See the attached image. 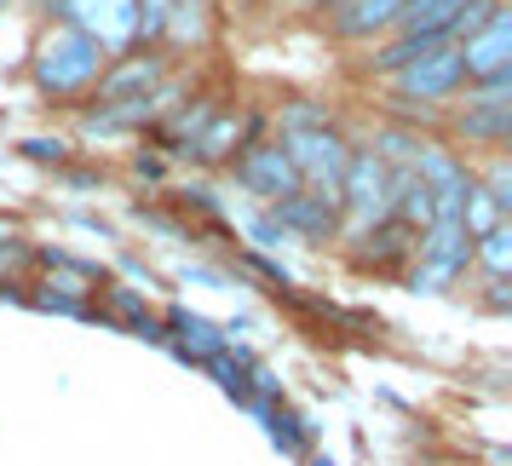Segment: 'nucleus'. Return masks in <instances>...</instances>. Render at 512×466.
Segmentation results:
<instances>
[{
	"instance_id": "nucleus-5",
	"label": "nucleus",
	"mask_w": 512,
	"mask_h": 466,
	"mask_svg": "<svg viewBox=\"0 0 512 466\" xmlns=\"http://www.w3.org/2000/svg\"><path fill=\"white\" fill-rule=\"evenodd\" d=\"M236 179L254 190V196H265V202H282V196L300 190V173H294V162H288L282 144H248V150L236 156Z\"/></svg>"
},
{
	"instance_id": "nucleus-11",
	"label": "nucleus",
	"mask_w": 512,
	"mask_h": 466,
	"mask_svg": "<svg viewBox=\"0 0 512 466\" xmlns=\"http://www.w3.org/2000/svg\"><path fill=\"white\" fill-rule=\"evenodd\" d=\"M277 219H282V231H300L305 242H328L340 208H328L323 196H311V190H294V196H282L277 202Z\"/></svg>"
},
{
	"instance_id": "nucleus-9",
	"label": "nucleus",
	"mask_w": 512,
	"mask_h": 466,
	"mask_svg": "<svg viewBox=\"0 0 512 466\" xmlns=\"http://www.w3.org/2000/svg\"><path fill=\"white\" fill-rule=\"evenodd\" d=\"M162 81V58H127V64H116L110 75H98V104H133V98H144L150 87Z\"/></svg>"
},
{
	"instance_id": "nucleus-13",
	"label": "nucleus",
	"mask_w": 512,
	"mask_h": 466,
	"mask_svg": "<svg viewBox=\"0 0 512 466\" xmlns=\"http://www.w3.org/2000/svg\"><path fill=\"white\" fill-rule=\"evenodd\" d=\"M403 18V0H340V18L334 29L340 35H374V29H386Z\"/></svg>"
},
{
	"instance_id": "nucleus-7",
	"label": "nucleus",
	"mask_w": 512,
	"mask_h": 466,
	"mask_svg": "<svg viewBox=\"0 0 512 466\" xmlns=\"http://www.w3.org/2000/svg\"><path fill=\"white\" fill-rule=\"evenodd\" d=\"M507 58H512V18L507 12H495L478 35H466L461 70L478 75V81H507Z\"/></svg>"
},
{
	"instance_id": "nucleus-15",
	"label": "nucleus",
	"mask_w": 512,
	"mask_h": 466,
	"mask_svg": "<svg viewBox=\"0 0 512 466\" xmlns=\"http://www.w3.org/2000/svg\"><path fill=\"white\" fill-rule=\"evenodd\" d=\"M478 242H484L489 277H507V265H512V231H507V225H495V231H484Z\"/></svg>"
},
{
	"instance_id": "nucleus-2",
	"label": "nucleus",
	"mask_w": 512,
	"mask_h": 466,
	"mask_svg": "<svg viewBox=\"0 0 512 466\" xmlns=\"http://www.w3.org/2000/svg\"><path fill=\"white\" fill-rule=\"evenodd\" d=\"M282 150H288L294 173L311 185V196H323L328 208H340V179H346V162H351L340 133L328 121L323 127H282Z\"/></svg>"
},
{
	"instance_id": "nucleus-4",
	"label": "nucleus",
	"mask_w": 512,
	"mask_h": 466,
	"mask_svg": "<svg viewBox=\"0 0 512 466\" xmlns=\"http://www.w3.org/2000/svg\"><path fill=\"white\" fill-rule=\"evenodd\" d=\"M340 202H351L357 219H392V173H386V162H380L374 150H363V156L346 162Z\"/></svg>"
},
{
	"instance_id": "nucleus-10",
	"label": "nucleus",
	"mask_w": 512,
	"mask_h": 466,
	"mask_svg": "<svg viewBox=\"0 0 512 466\" xmlns=\"http://www.w3.org/2000/svg\"><path fill=\"white\" fill-rule=\"evenodd\" d=\"M409 248H415V225H403V219H380V225H369L363 231V248H357V265L363 271H392L397 259H409Z\"/></svg>"
},
{
	"instance_id": "nucleus-3",
	"label": "nucleus",
	"mask_w": 512,
	"mask_h": 466,
	"mask_svg": "<svg viewBox=\"0 0 512 466\" xmlns=\"http://www.w3.org/2000/svg\"><path fill=\"white\" fill-rule=\"evenodd\" d=\"M426 225H432V231L420 236L426 265L415 271V294H438L443 282H455L466 265H472V231H466L461 213H432Z\"/></svg>"
},
{
	"instance_id": "nucleus-1",
	"label": "nucleus",
	"mask_w": 512,
	"mask_h": 466,
	"mask_svg": "<svg viewBox=\"0 0 512 466\" xmlns=\"http://www.w3.org/2000/svg\"><path fill=\"white\" fill-rule=\"evenodd\" d=\"M104 64H110V52L98 47L93 35H81L75 24L52 29L47 41L35 47V81H41V93H52V98H70V93H81V87H93L98 75H104Z\"/></svg>"
},
{
	"instance_id": "nucleus-12",
	"label": "nucleus",
	"mask_w": 512,
	"mask_h": 466,
	"mask_svg": "<svg viewBox=\"0 0 512 466\" xmlns=\"http://www.w3.org/2000/svg\"><path fill=\"white\" fill-rule=\"evenodd\" d=\"M162 328H173V334H179V357H190V363H208V357H219V351H225V334H219L208 317L185 311V305H173Z\"/></svg>"
},
{
	"instance_id": "nucleus-8",
	"label": "nucleus",
	"mask_w": 512,
	"mask_h": 466,
	"mask_svg": "<svg viewBox=\"0 0 512 466\" xmlns=\"http://www.w3.org/2000/svg\"><path fill=\"white\" fill-rule=\"evenodd\" d=\"M461 133L466 139H484V144H501L512 133V104H507V81H489L484 93L466 104L461 116Z\"/></svg>"
},
{
	"instance_id": "nucleus-16",
	"label": "nucleus",
	"mask_w": 512,
	"mask_h": 466,
	"mask_svg": "<svg viewBox=\"0 0 512 466\" xmlns=\"http://www.w3.org/2000/svg\"><path fill=\"white\" fill-rule=\"evenodd\" d=\"M24 156H35V162H64V139H24Z\"/></svg>"
},
{
	"instance_id": "nucleus-6",
	"label": "nucleus",
	"mask_w": 512,
	"mask_h": 466,
	"mask_svg": "<svg viewBox=\"0 0 512 466\" xmlns=\"http://www.w3.org/2000/svg\"><path fill=\"white\" fill-rule=\"evenodd\" d=\"M461 47H449L443 41L438 52H426V58H415V64H403L397 70V93L403 98H449L455 87H461Z\"/></svg>"
},
{
	"instance_id": "nucleus-17",
	"label": "nucleus",
	"mask_w": 512,
	"mask_h": 466,
	"mask_svg": "<svg viewBox=\"0 0 512 466\" xmlns=\"http://www.w3.org/2000/svg\"><path fill=\"white\" fill-rule=\"evenodd\" d=\"M317 466H334V461H317Z\"/></svg>"
},
{
	"instance_id": "nucleus-14",
	"label": "nucleus",
	"mask_w": 512,
	"mask_h": 466,
	"mask_svg": "<svg viewBox=\"0 0 512 466\" xmlns=\"http://www.w3.org/2000/svg\"><path fill=\"white\" fill-rule=\"evenodd\" d=\"M466 0H403V24L426 29V35H449L455 18H461Z\"/></svg>"
}]
</instances>
